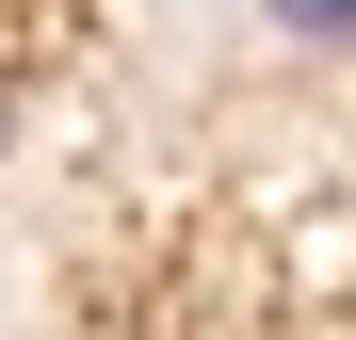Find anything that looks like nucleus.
Masks as SVG:
<instances>
[{
	"instance_id": "1",
	"label": "nucleus",
	"mask_w": 356,
	"mask_h": 340,
	"mask_svg": "<svg viewBox=\"0 0 356 340\" xmlns=\"http://www.w3.org/2000/svg\"><path fill=\"white\" fill-rule=\"evenodd\" d=\"M275 33H308V49H356V0H275Z\"/></svg>"
}]
</instances>
